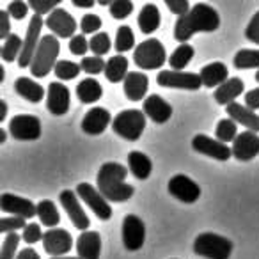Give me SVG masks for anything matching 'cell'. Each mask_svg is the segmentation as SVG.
Segmentation results:
<instances>
[{"instance_id": "27", "label": "cell", "mask_w": 259, "mask_h": 259, "mask_svg": "<svg viewBox=\"0 0 259 259\" xmlns=\"http://www.w3.org/2000/svg\"><path fill=\"white\" fill-rule=\"evenodd\" d=\"M201 80H202V85L204 87H219L222 85L224 82L227 80L229 76V71H227V66L224 62H211V64H206L204 68L201 69Z\"/></svg>"}, {"instance_id": "20", "label": "cell", "mask_w": 259, "mask_h": 259, "mask_svg": "<svg viewBox=\"0 0 259 259\" xmlns=\"http://www.w3.org/2000/svg\"><path fill=\"white\" fill-rule=\"evenodd\" d=\"M112 122V115L107 108L103 107H93L82 119V132L87 135H100L108 128Z\"/></svg>"}, {"instance_id": "26", "label": "cell", "mask_w": 259, "mask_h": 259, "mask_svg": "<svg viewBox=\"0 0 259 259\" xmlns=\"http://www.w3.org/2000/svg\"><path fill=\"white\" fill-rule=\"evenodd\" d=\"M15 91L20 98L30 101V103H39V101H43V96H45L43 85H39L36 80L29 78V76H20V78H16Z\"/></svg>"}, {"instance_id": "34", "label": "cell", "mask_w": 259, "mask_h": 259, "mask_svg": "<svg viewBox=\"0 0 259 259\" xmlns=\"http://www.w3.org/2000/svg\"><path fill=\"white\" fill-rule=\"evenodd\" d=\"M22 48H23V39L18 34H11L8 39H4L0 55H2V59L6 62H15L18 61L20 54H22Z\"/></svg>"}, {"instance_id": "10", "label": "cell", "mask_w": 259, "mask_h": 259, "mask_svg": "<svg viewBox=\"0 0 259 259\" xmlns=\"http://www.w3.org/2000/svg\"><path fill=\"white\" fill-rule=\"evenodd\" d=\"M9 134L16 141H37L41 137V121L37 115L18 114L9 121Z\"/></svg>"}, {"instance_id": "60", "label": "cell", "mask_w": 259, "mask_h": 259, "mask_svg": "<svg viewBox=\"0 0 259 259\" xmlns=\"http://www.w3.org/2000/svg\"><path fill=\"white\" fill-rule=\"evenodd\" d=\"M255 80L259 82V69H257V73H255Z\"/></svg>"}, {"instance_id": "53", "label": "cell", "mask_w": 259, "mask_h": 259, "mask_svg": "<svg viewBox=\"0 0 259 259\" xmlns=\"http://www.w3.org/2000/svg\"><path fill=\"white\" fill-rule=\"evenodd\" d=\"M16 259H41V255L37 254V252L34 250L32 247H27V248H23V250L18 252Z\"/></svg>"}, {"instance_id": "12", "label": "cell", "mask_w": 259, "mask_h": 259, "mask_svg": "<svg viewBox=\"0 0 259 259\" xmlns=\"http://www.w3.org/2000/svg\"><path fill=\"white\" fill-rule=\"evenodd\" d=\"M59 202H61L62 208L66 209L69 220H71L73 226H75L76 229H80V231L89 229L91 220H89V217H87L83 206L80 204V197H78V194H76V192L62 190L61 195H59Z\"/></svg>"}, {"instance_id": "21", "label": "cell", "mask_w": 259, "mask_h": 259, "mask_svg": "<svg viewBox=\"0 0 259 259\" xmlns=\"http://www.w3.org/2000/svg\"><path fill=\"white\" fill-rule=\"evenodd\" d=\"M148 89H149V78L141 71H130L126 75L124 82H122L124 96L130 101H141L142 98H146Z\"/></svg>"}, {"instance_id": "3", "label": "cell", "mask_w": 259, "mask_h": 259, "mask_svg": "<svg viewBox=\"0 0 259 259\" xmlns=\"http://www.w3.org/2000/svg\"><path fill=\"white\" fill-rule=\"evenodd\" d=\"M59 54H61V43H59L54 34H47V36L41 37L39 47H37L32 64H30L32 76H36V78L48 76V73L55 69Z\"/></svg>"}, {"instance_id": "31", "label": "cell", "mask_w": 259, "mask_h": 259, "mask_svg": "<svg viewBox=\"0 0 259 259\" xmlns=\"http://www.w3.org/2000/svg\"><path fill=\"white\" fill-rule=\"evenodd\" d=\"M128 59L124 55H114L107 61L105 66V76L110 83L124 82L126 75H128Z\"/></svg>"}, {"instance_id": "18", "label": "cell", "mask_w": 259, "mask_h": 259, "mask_svg": "<svg viewBox=\"0 0 259 259\" xmlns=\"http://www.w3.org/2000/svg\"><path fill=\"white\" fill-rule=\"evenodd\" d=\"M71 107V94L62 82H52L47 91V108L54 115H64Z\"/></svg>"}, {"instance_id": "51", "label": "cell", "mask_w": 259, "mask_h": 259, "mask_svg": "<svg viewBox=\"0 0 259 259\" xmlns=\"http://www.w3.org/2000/svg\"><path fill=\"white\" fill-rule=\"evenodd\" d=\"M11 36V15L9 11H0V39H8Z\"/></svg>"}, {"instance_id": "30", "label": "cell", "mask_w": 259, "mask_h": 259, "mask_svg": "<svg viewBox=\"0 0 259 259\" xmlns=\"http://www.w3.org/2000/svg\"><path fill=\"white\" fill-rule=\"evenodd\" d=\"M76 96L85 105L96 103L103 96V87H101V83L96 78H83L76 85Z\"/></svg>"}, {"instance_id": "44", "label": "cell", "mask_w": 259, "mask_h": 259, "mask_svg": "<svg viewBox=\"0 0 259 259\" xmlns=\"http://www.w3.org/2000/svg\"><path fill=\"white\" fill-rule=\"evenodd\" d=\"M30 6V9H32L36 15H50L54 9H57L59 4H62L64 0H27Z\"/></svg>"}, {"instance_id": "52", "label": "cell", "mask_w": 259, "mask_h": 259, "mask_svg": "<svg viewBox=\"0 0 259 259\" xmlns=\"http://www.w3.org/2000/svg\"><path fill=\"white\" fill-rule=\"evenodd\" d=\"M245 105L252 110H259V87L245 93Z\"/></svg>"}, {"instance_id": "5", "label": "cell", "mask_w": 259, "mask_h": 259, "mask_svg": "<svg viewBox=\"0 0 259 259\" xmlns=\"http://www.w3.org/2000/svg\"><path fill=\"white\" fill-rule=\"evenodd\" d=\"M194 252L204 259H229L233 241L217 233H201L194 240Z\"/></svg>"}, {"instance_id": "19", "label": "cell", "mask_w": 259, "mask_h": 259, "mask_svg": "<svg viewBox=\"0 0 259 259\" xmlns=\"http://www.w3.org/2000/svg\"><path fill=\"white\" fill-rule=\"evenodd\" d=\"M259 155V135L252 130L241 132L233 142V156L240 162H250Z\"/></svg>"}, {"instance_id": "25", "label": "cell", "mask_w": 259, "mask_h": 259, "mask_svg": "<svg viewBox=\"0 0 259 259\" xmlns=\"http://www.w3.org/2000/svg\"><path fill=\"white\" fill-rule=\"evenodd\" d=\"M243 89H245V83H243V80H241V78H238V76L227 78L226 82L222 83V85L217 87L215 101L219 105H224V107H227V105L234 103L238 96H241Z\"/></svg>"}, {"instance_id": "23", "label": "cell", "mask_w": 259, "mask_h": 259, "mask_svg": "<svg viewBox=\"0 0 259 259\" xmlns=\"http://www.w3.org/2000/svg\"><path fill=\"white\" fill-rule=\"evenodd\" d=\"M76 252L82 259H100L101 236L98 231H83L76 240Z\"/></svg>"}, {"instance_id": "59", "label": "cell", "mask_w": 259, "mask_h": 259, "mask_svg": "<svg viewBox=\"0 0 259 259\" xmlns=\"http://www.w3.org/2000/svg\"><path fill=\"white\" fill-rule=\"evenodd\" d=\"M52 259H82V257H66V255H57V257H52Z\"/></svg>"}, {"instance_id": "50", "label": "cell", "mask_w": 259, "mask_h": 259, "mask_svg": "<svg viewBox=\"0 0 259 259\" xmlns=\"http://www.w3.org/2000/svg\"><path fill=\"white\" fill-rule=\"evenodd\" d=\"M165 2V6L169 8L170 13H174V15L181 16L185 15V13L190 11V4H188V0H163Z\"/></svg>"}, {"instance_id": "37", "label": "cell", "mask_w": 259, "mask_h": 259, "mask_svg": "<svg viewBox=\"0 0 259 259\" xmlns=\"http://www.w3.org/2000/svg\"><path fill=\"white\" fill-rule=\"evenodd\" d=\"M215 135L219 141L226 142V144H229V142H234V139L238 137V122L234 121V119H222V121H219V124H217V130H215Z\"/></svg>"}, {"instance_id": "16", "label": "cell", "mask_w": 259, "mask_h": 259, "mask_svg": "<svg viewBox=\"0 0 259 259\" xmlns=\"http://www.w3.org/2000/svg\"><path fill=\"white\" fill-rule=\"evenodd\" d=\"M0 209L6 215H16L23 219H34L37 215V204H34L30 199L8 194V192L0 195Z\"/></svg>"}, {"instance_id": "47", "label": "cell", "mask_w": 259, "mask_h": 259, "mask_svg": "<svg viewBox=\"0 0 259 259\" xmlns=\"http://www.w3.org/2000/svg\"><path fill=\"white\" fill-rule=\"evenodd\" d=\"M101 27V18L98 15H85L80 22L82 34H96Z\"/></svg>"}, {"instance_id": "38", "label": "cell", "mask_w": 259, "mask_h": 259, "mask_svg": "<svg viewBox=\"0 0 259 259\" xmlns=\"http://www.w3.org/2000/svg\"><path fill=\"white\" fill-rule=\"evenodd\" d=\"M54 71L59 80H73L80 75L82 66L76 64V62H71V61H57Z\"/></svg>"}, {"instance_id": "14", "label": "cell", "mask_w": 259, "mask_h": 259, "mask_svg": "<svg viewBox=\"0 0 259 259\" xmlns=\"http://www.w3.org/2000/svg\"><path fill=\"white\" fill-rule=\"evenodd\" d=\"M192 148H194V151L209 156V158H215L219 162H227L233 156V148H227L226 142L219 141V139H211L208 135H195L192 139Z\"/></svg>"}, {"instance_id": "40", "label": "cell", "mask_w": 259, "mask_h": 259, "mask_svg": "<svg viewBox=\"0 0 259 259\" xmlns=\"http://www.w3.org/2000/svg\"><path fill=\"white\" fill-rule=\"evenodd\" d=\"M108 11L114 20H124L134 13V2L132 0H114L108 6Z\"/></svg>"}, {"instance_id": "29", "label": "cell", "mask_w": 259, "mask_h": 259, "mask_svg": "<svg viewBox=\"0 0 259 259\" xmlns=\"http://www.w3.org/2000/svg\"><path fill=\"white\" fill-rule=\"evenodd\" d=\"M139 29L142 30V34H153L162 23V15H160V9L155 4H146L144 8L139 13Z\"/></svg>"}, {"instance_id": "49", "label": "cell", "mask_w": 259, "mask_h": 259, "mask_svg": "<svg viewBox=\"0 0 259 259\" xmlns=\"http://www.w3.org/2000/svg\"><path fill=\"white\" fill-rule=\"evenodd\" d=\"M245 37H247L248 41H252V43L259 45V11L255 13L250 18V22H248L247 29H245Z\"/></svg>"}, {"instance_id": "17", "label": "cell", "mask_w": 259, "mask_h": 259, "mask_svg": "<svg viewBox=\"0 0 259 259\" xmlns=\"http://www.w3.org/2000/svg\"><path fill=\"white\" fill-rule=\"evenodd\" d=\"M45 25L52 30L57 37H62V39H68V37H73L76 32V20L69 15L66 9H54L50 15L45 20Z\"/></svg>"}, {"instance_id": "6", "label": "cell", "mask_w": 259, "mask_h": 259, "mask_svg": "<svg viewBox=\"0 0 259 259\" xmlns=\"http://www.w3.org/2000/svg\"><path fill=\"white\" fill-rule=\"evenodd\" d=\"M167 61V52L162 41L149 37V39L142 41L137 45L134 50V62L141 69L151 71V69H160Z\"/></svg>"}, {"instance_id": "1", "label": "cell", "mask_w": 259, "mask_h": 259, "mask_svg": "<svg viewBox=\"0 0 259 259\" xmlns=\"http://www.w3.org/2000/svg\"><path fill=\"white\" fill-rule=\"evenodd\" d=\"M220 27V16L215 8L208 4H195L190 11L178 16L174 25V37L180 43H187L197 32H215Z\"/></svg>"}, {"instance_id": "15", "label": "cell", "mask_w": 259, "mask_h": 259, "mask_svg": "<svg viewBox=\"0 0 259 259\" xmlns=\"http://www.w3.org/2000/svg\"><path fill=\"white\" fill-rule=\"evenodd\" d=\"M43 247L45 252L50 254L52 257L66 255L73 247V238L62 227H50L43 236Z\"/></svg>"}, {"instance_id": "58", "label": "cell", "mask_w": 259, "mask_h": 259, "mask_svg": "<svg viewBox=\"0 0 259 259\" xmlns=\"http://www.w3.org/2000/svg\"><path fill=\"white\" fill-rule=\"evenodd\" d=\"M4 80H6V69L0 68V82H4Z\"/></svg>"}, {"instance_id": "4", "label": "cell", "mask_w": 259, "mask_h": 259, "mask_svg": "<svg viewBox=\"0 0 259 259\" xmlns=\"http://www.w3.org/2000/svg\"><path fill=\"white\" fill-rule=\"evenodd\" d=\"M112 130L124 141H139L146 130V112L137 110V108H128V110L119 112L112 119Z\"/></svg>"}, {"instance_id": "2", "label": "cell", "mask_w": 259, "mask_h": 259, "mask_svg": "<svg viewBox=\"0 0 259 259\" xmlns=\"http://www.w3.org/2000/svg\"><path fill=\"white\" fill-rule=\"evenodd\" d=\"M128 169L117 162H107L98 170V190L110 202H124L134 197L135 188L126 183Z\"/></svg>"}, {"instance_id": "54", "label": "cell", "mask_w": 259, "mask_h": 259, "mask_svg": "<svg viewBox=\"0 0 259 259\" xmlns=\"http://www.w3.org/2000/svg\"><path fill=\"white\" fill-rule=\"evenodd\" d=\"M73 6H76V8H82V9H91L94 4H96L98 0H71Z\"/></svg>"}, {"instance_id": "41", "label": "cell", "mask_w": 259, "mask_h": 259, "mask_svg": "<svg viewBox=\"0 0 259 259\" xmlns=\"http://www.w3.org/2000/svg\"><path fill=\"white\" fill-rule=\"evenodd\" d=\"M20 243V236L18 233H9L6 234L4 241H2V247H0V259H16V248Z\"/></svg>"}, {"instance_id": "43", "label": "cell", "mask_w": 259, "mask_h": 259, "mask_svg": "<svg viewBox=\"0 0 259 259\" xmlns=\"http://www.w3.org/2000/svg\"><path fill=\"white\" fill-rule=\"evenodd\" d=\"M25 220H27V219H23V217H16V215L4 217V219L0 220V231H2L4 234L16 233V231L23 229V227L27 226Z\"/></svg>"}, {"instance_id": "45", "label": "cell", "mask_w": 259, "mask_h": 259, "mask_svg": "<svg viewBox=\"0 0 259 259\" xmlns=\"http://www.w3.org/2000/svg\"><path fill=\"white\" fill-rule=\"evenodd\" d=\"M22 231H23L22 240L25 241L27 245L37 243V241H41V240H43V236H45V233L41 231V226H39V224H34V222H29Z\"/></svg>"}, {"instance_id": "46", "label": "cell", "mask_w": 259, "mask_h": 259, "mask_svg": "<svg viewBox=\"0 0 259 259\" xmlns=\"http://www.w3.org/2000/svg\"><path fill=\"white\" fill-rule=\"evenodd\" d=\"M87 50H91L89 41L85 39L83 34H76V36L69 37V52L75 55H85Z\"/></svg>"}, {"instance_id": "57", "label": "cell", "mask_w": 259, "mask_h": 259, "mask_svg": "<svg viewBox=\"0 0 259 259\" xmlns=\"http://www.w3.org/2000/svg\"><path fill=\"white\" fill-rule=\"evenodd\" d=\"M112 2H114V0H98V4L100 6H110Z\"/></svg>"}, {"instance_id": "7", "label": "cell", "mask_w": 259, "mask_h": 259, "mask_svg": "<svg viewBox=\"0 0 259 259\" xmlns=\"http://www.w3.org/2000/svg\"><path fill=\"white\" fill-rule=\"evenodd\" d=\"M156 82L162 87L181 91H199L202 87L201 75L197 73L180 71V69H163L156 76Z\"/></svg>"}, {"instance_id": "48", "label": "cell", "mask_w": 259, "mask_h": 259, "mask_svg": "<svg viewBox=\"0 0 259 259\" xmlns=\"http://www.w3.org/2000/svg\"><path fill=\"white\" fill-rule=\"evenodd\" d=\"M29 2H23V0H13V2H9L8 6V11L9 15H11V18L15 20H23L27 16V13H29Z\"/></svg>"}, {"instance_id": "55", "label": "cell", "mask_w": 259, "mask_h": 259, "mask_svg": "<svg viewBox=\"0 0 259 259\" xmlns=\"http://www.w3.org/2000/svg\"><path fill=\"white\" fill-rule=\"evenodd\" d=\"M6 117H8V103L0 100V121H6Z\"/></svg>"}, {"instance_id": "33", "label": "cell", "mask_w": 259, "mask_h": 259, "mask_svg": "<svg viewBox=\"0 0 259 259\" xmlns=\"http://www.w3.org/2000/svg\"><path fill=\"white\" fill-rule=\"evenodd\" d=\"M194 55H195V50H194V47H192V45L181 43L180 47L172 52V55H170V59H169L170 68L183 71V69L190 64V61L194 59Z\"/></svg>"}, {"instance_id": "24", "label": "cell", "mask_w": 259, "mask_h": 259, "mask_svg": "<svg viewBox=\"0 0 259 259\" xmlns=\"http://www.w3.org/2000/svg\"><path fill=\"white\" fill-rule=\"evenodd\" d=\"M227 110V115L231 119L238 122V124L245 126L247 130H252L255 134H259V115L255 114V110L248 108L247 105H241V103H231L226 107Z\"/></svg>"}, {"instance_id": "11", "label": "cell", "mask_w": 259, "mask_h": 259, "mask_svg": "<svg viewBox=\"0 0 259 259\" xmlns=\"http://www.w3.org/2000/svg\"><path fill=\"white\" fill-rule=\"evenodd\" d=\"M122 245H124L126 250L135 252L139 248H142L146 241V226L142 222V219H139L134 213H128V215L122 219Z\"/></svg>"}, {"instance_id": "35", "label": "cell", "mask_w": 259, "mask_h": 259, "mask_svg": "<svg viewBox=\"0 0 259 259\" xmlns=\"http://www.w3.org/2000/svg\"><path fill=\"white\" fill-rule=\"evenodd\" d=\"M233 62L236 69H259V50L243 48L236 52Z\"/></svg>"}, {"instance_id": "32", "label": "cell", "mask_w": 259, "mask_h": 259, "mask_svg": "<svg viewBox=\"0 0 259 259\" xmlns=\"http://www.w3.org/2000/svg\"><path fill=\"white\" fill-rule=\"evenodd\" d=\"M37 217H39L41 224L45 227H55L61 222V215H59L57 206L50 199H41L37 202Z\"/></svg>"}, {"instance_id": "28", "label": "cell", "mask_w": 259, "mask_h": 259, "mask_svg": "<svg viewBox=\"0 0 259 259\" xmlns=\"http://www.w3.org/2000/svg\"><path fill=\"white\" fill-rule=\"evenodd\" d=\"M128 167H130V172L134 174L137 180H148L151 176V170H153V162L148 155L141 151H132L128 155Z\"/></svg>"}, {"instance_id": "13", "label": "cell", "mask_w": 259, "mask_h": 259, "mask_svg": "<svg viewBox=\"0 0 259 259\" xmlns=\"http://www.w3.org/2000/svg\"><path fill=\"white\" fill-rule=\"evenodd\" d=\"M167 188H169V194L174 199L185 202V204H194L201 197V187L185 174H176V176L170 178Z\"/></svg>"}, {"instance_id": "8", "label": "cell", "mask_w": 259, "mask_h": 259, "mask_svg": "<svg viewBox=\"0 0 259 259\" xmlns=\"http://www.w3.org/2000/svg\"><path fill=\"white\" fill-rule=\"evenodd\" d=\"M76 194H78L80 201L85 202L100 220H108L112 217L110 201H108L98 188H94L91 183H80L78 187H76Z\"/></svg>"}, {"instance_id": "22", "label": "cell", "mask_w": 259, "mask_h": 259, "mask_svg": "<svg viewBox=\"0 0 259 259\" xmlns=\"http://www.w3.org/2000/svg\"><path fill=\"white\" fill-rule=\"evenodd\" d=\"M144 112L153 122L156 124H163L170 119L172 115V107L163 100L158 94H151L144 100Z\"/></svg>"}, {"instance_id": "42", "label": "cell", "mask_w": 259, "mask_h": 259, "mask_svg": "<svg viewBox=\"0 0 259 259\" xmlns=\"http://www.w3.org/2000/svg\"><path fill=\"white\" fill-rule=\"evenodd\" d=\"M80 66H82V71L89 73V75H100V73H105L107 62L100 55H89V57H83L80 61Z\"/></svg>"}, {"instance_id": "39", "label": "cell", "mask_w": 259, "mask_h": 259, "mask_svg": "<svg viewBox=\"0 0 259 259\" xmlns=\"http://www.w3.org/2000/svg\"><path fill=\"white\" fill-rule=\"evenodd\" d=\"M89 47H91V52L94 55H105L110 52V47H112V41H110V36L107 32H100V34H94L93 37L89 39Z\"/></svg>"}, {"instance_id": "36", "label": "cell", "mask_w": 259, "mask_h": 259, "mask_svg": "<svg viewBox=\"0 0 259 259\" xmlns=\"http://www.w3.org/2000/svg\"><path fill=\"white\" fill-rule=\"evenodd\" d=\"M114 47H115V50H117L119 54L135 50V34L128 25H121L117 29V32H115Z\"/></svg>"}, {"instance_id": "9", "label": "cell", "mask_w": 259, "mask_h": 259, "mask_svg": "<svg viewBox=\"0 0 259 259\" xmlns=\"http://www.w3.org/2000/svg\"><path fill=\"white\" fill-rule=\"evenodd\" d=\"M41 30H43V18H41V15L34 13V16L29 22V27H27L22 54H20V57H18L20 68H29V66L32 64L34 54H36L37 47H39V41H41Z\"/></svg>"}, {"instance_id": "56", "label": "cell", "mask_w": 259, "mask_h": 259, "mask_svg": "<svg viewBox=\"0 0 259 259\" xmlns=\"http://www.w3.org/2000/svg\"><path fill=\"white\" fill-rule=\"evenodd\" d=\"M6 139H8V132H6V130H0V142L4 144Z\"/></svg>"}]
</instances>
